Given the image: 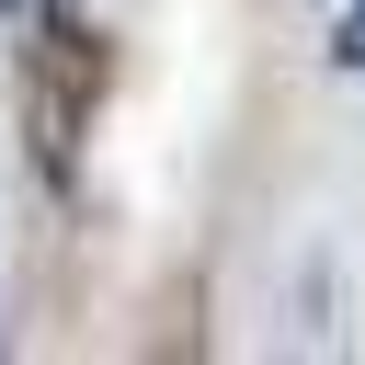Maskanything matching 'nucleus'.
I'll return each instance as SVG.
<instances>
[{
  "label": "nucleus",
  "instance_id": "f257e3e1",
  "mask_svg": "<svg viewBox=\"0 0 365 365\" xmlns=\"http://www.w3.org/2000/svg\"><path fill=\"white\" fill-rule=\"evenodd\" d=\"M331 57H342V68H365V0L342 11V46H331Z\"/></svg>",
  "mask_w": 365,
  "mask_h": 365
},
{
  "label": "nucleus",
  "instance_id": "f03ea898",
  "mask_svg": "<svg viewBox=\"0 0 365 365\" xmlns=\"http://www.w3.org/2000/svg\"><path fill=\"white\" fill-rule=\"evenodd\" d=\"M11 23H46V0H11Z\"/></svg>",
  "mask_w": 365,
  "mask_h": 365
}]
</instances>
